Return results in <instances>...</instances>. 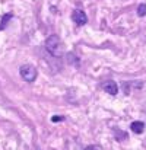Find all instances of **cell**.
<instances>
[{
    "instance_id": "cell-1",
    "label": "cell",
    "mask_w": 146,
    "mask_h": 150,
    "mask_svg": "<svg viewBox=\"0 0 146 150\" xmlns=\"http://www.w3.org/2000/svg\"><path fill=\"white\" fill-rule=\"evenodd\" d=\"M46 48L51 55L54 57H60L61 55V41L57 35H51L46 41Z\"/></svg>"
},
{
    "instance_id": "cell-2",
    "label": "cell",
    "mask_w": 146,
    "mask_h": 150,
    "mask_svg": "<svg viewBox=\"0 0 146 150\" xmlns=\"http://www.w3.org/2000/svg\"><path fill=\"white\" fill-rule=\"evenodd\" d=\"M19 73H21V77L25 82H28V83H32L37 79V69L32 64H24V66H21Z\"/></svg>"
},
{
    "instance_id": "cell-3",
    "label": "cell",
    "mask_w": 146,
    "mask_h": 150,
    "mask_svg": "<svg viewBox=\"0 0 146 150\" xmlns=\"http://www.w3.org/2000/svg\"><path fill=\"white\" fill-rule=\"evenodd\" d=\"M72 21H73L76 25H85V23L88 22V16H86V13H85L83 10L76 9V10H73V13H72Z\"/></svg>"
},
{
    "instance_id": "cell-4",
    "label": "cell",
    "mask_w": 146,
    "mask_h": 150,
    "mask_svg": "<svg viewBox=\"0 0 146 150\" xmlns=\"http://www.w3.org/2000/svg\"><path fill=\"white\" fill-rule=\"evenodd\" d=\"M102 89H104L107 93H110V95H117V92H118L117 83L113 82V80H107V82L102 85Z\"/></svg>"
},
{
    "instance_id": "cell-5",
    "label": "cell",
    "mask_w": 146,
    "mask_h": 150,
    "mask_svg": "<svg viewBox=\"0 0 146 150\" xmlns=\"http://www.w3.org/2000/svg\"><path fill=\"white\" fill-rule=\"evenodd\" d=\"M130 128H132L133 133L140 134V133H143V130H145V124H143L142 121H133L132 125H130Z\"/></svg>"
},
{
    "instance_id": "cell-6",
    "label": "cell",
    "mask_w": 146,
    "mask_h": 150,
    "mask_svg": "<svg viewBox=\"0 0 146 150\" xmlns=\"http://www.w3.org/2000/svg\"><path fill=\"white\" fill-rule=\"evenodd\" d=\"M9 19H12V13H6V15L3 16L1 23H0V29H3V28L6 26V23H7V21H9Z\"/></svg>"
},
{
    "instance_id": "cell-7",
    "label": "cell",
    "mask_w": 146,
    "mask_h": 150,
    "mask_svg": "<svg viewBox=\"0 0 146 150\" xmlns=\"http://www.w3.org/2000/svg\"><path fill=\"white\" fill-rule=\"evenodd\" d=\"M137 15H139V16H145L146 15V4L145 3H142V4L137 7Z\"/></svg>"
},
{
    "instance_id": "cell-8",
    "label": "cell",
    "mask_w": 146,
    "mask_h": 150,
    "mask_svg": "<svg viewBox=\"0 0 146 150\" xmlns=\"http://www.w3.org/2000/svg\"><path fill=\"white\" fill-rule=\"evenodd\" d=\"M63 120H64L63 117H57V115H54V117L51 118V121H53V122H57V121H63Z\"/></svg>"
},
{
    "instance_id": "cell-9",
    "label": "cell",
    "mask_w": 146,
    "mask_h": 150,
    "mask_svg": "<svg viewBox=\"0 0 146 150\" xmlns=\"http://www.w3.org/2000/svg\"><path fill=\"white\" fill-rule=\"evenodd\" d=\"M85 150H99V147H97V146H88Z\"/></svg>"
}]
</instances>
